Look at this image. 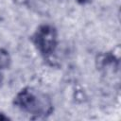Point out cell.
I'll return each mask as SVG.
<instances>
[{
	"label": "cell",
	"mask_w": 121,
	"mask_h": 121,
	"mask_svg": "<svg viewBox=\"0 0 121 121\" xmlns=\"http://www.w3.org/2000/svg\"><path fill=\"white\" fill-rule=\"evenodd\" d=\"M12 104L31 119L47 118L54 112L52 98L33 86H25L20 89L12 98Z\"/></svg>",
	"instance_id": "cell-1"
},
{
	"label": "cell",
	"mask_w": 121,
	"mask_h": 121,
	"mask_svg": "<svg viewBox=\"0 0 121 121\" xmlns=\"http://www.w3.org/2000/svg\"><path fill=\"white\" fill-rule=\"evenodd\" d=\"M9 117L8 115H6L4 112H0V120L1 121H6V120H9Z\"/></svg>",
	"instance_id": "cell-6"
},
{
	"label": "cell",
	"mask_w": 121,
	"mask_h": 121,
	"mask_svg": "<svg viewBox=\"0 0 121 121\" xmlns=\"http://www.w3.org/2000/svg\"><path fill=\"white\" fill-rule=\"evenodd\" d=\"M78 5H80V6H86V5H89V4H91L94 0H75Z\"/></svg>",
	"instance_id": "cell-5"
},
{
	"label": "cell",
	"mask_w": 121,
	"mask_h": 121,
	"mask_svg": "<svg viewBox=\"0 0 121 121\" xmlns=\"http://www.w3.org/2000/svg\"><path fill=\"white\" fill-rule=\"evenodd\" d=\"M12 63V58L9 51L5 47H0V75L2 72L9 69Z\"/></svg>",
	"instance_id": "cell-4"
},
{
	"label": "cell",
	"mask_w": 121,
	"mask_h": 121,
	"mask_svg": "<svg viewBox=\"0 0 121 121\" xmlns=\"http://www.w3.org/2000/svg\"><path fill=\"white\" fill-rule=\"evenodd\" d=\"M30 42L37 52L44 59H50L59 45V31L52 24H42L30 36Z\"/></svg>",
	"instance_id": "cell-2"
},
{
	"label": "cell",
	"mask_w": 121,
	"mask_h": 121,
	"mask_svg": "<svg viewBox=\"0 0 121 121\" xmlns=\"http://www.w3.org/2000/svg\"><path fill=\"white\" fill-rule=\"evenodd\" d=\"M95 67L99 71H116L119 68L120 64V58L114 50L107 51V52H100L96 55L95 60Z\"/></svg>",
	"instance_id": "cell-3"
}]
</instances>
